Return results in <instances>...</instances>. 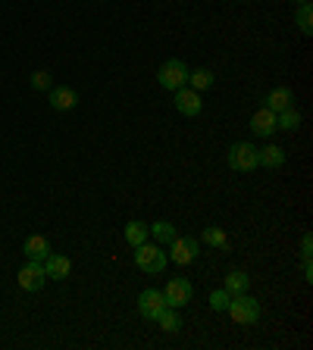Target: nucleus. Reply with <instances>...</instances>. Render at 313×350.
Wrapping results in <instances>:
<instances>
[{"label": "nucleus", "mask_w": 313, "mask_h": 350, "mask_svg": "<svg viewBox=\"0 0 313 350\" xmlns=\"http://www.w3.org/2000/svg\"><path fill=\"white\" fill-rule=\"evenodd\" d=\"M295 25H298L304 35H313V7L310 3H298V10H295Z\"/></svg>", "instance_id": "20"}, {"label": "nucleus", "mask_w": 313, "mask_h": 350, "mask_svg": "<svg viewBox=\"0 0 313 350\" xmlns=\"http://www.w3.org/2000/svg\"><path fill=\"white\" fill-rule=\"evenodd\" d=\"M175 94V109H179V113H182V116H191L195 119L197 113H201V109H204V100H201V91H195V88H179V91H173Z\"/></svg>", "instance_id": "7"}, {"label": "nucleus", "mask_w": 313, "mask_h": 350, "mask_svg": "<svg viewBox=\"0 0 313 350\" xmlns=\"http://www.w3.org/2000/svg\"><path fill=\"white\" fill-rule=\"evenodd\" d=\"M304 278H307V282L313 278V262H310V256H304Z\"/></svg>", "instance_id": "27"}, {"label": "nucleus", "mask_w": 313, "mask_h": 350, "mask_svg": "<svg viewBox=\"0 0 313 350\" xmlns=\"http://www.w3.org/2000/svg\"><path fill=\"white\" fill-rule=\"evenodd\" d=\"M310 250H313V238L304 234V238H301V256H310Z\"/></svg>", "instance_id": "26"}, {"label": "nucleus", "mask_w": 313, "mask_h": 350, "mask_svg": "<svg viewBox=\"0 0 313 350\" xmlns=\"http://www.w3.org/2000/svg\"><path fill=\"white\" fill-rule=\"evenodd\" d=\"M257 166H263V169H282L285 166V150L279 144L257 147Z\"/></svg>", "instance_id": "13"}, {"label": "nucleus", "mask_w": 313, "mask_h": 350, "mask_svg": "<svg viewBox=\"0 0 313 350\" xmlns=\"http://www.w3.org/2000/svg\"><path fill=\"white\" fill-rule=\"evenodd\" d=\"M188 66L182 63V59H166V63L157 69V81H160V88H166V91H179V88L188 85Z\"/></svg>", "instance_id": "4"}, {"label": "nucleus", "mask_w": 313, "mask_h": 350, "mask_svg": "<svg viewBox=\"0 0 313 350\" xmlns=\"http://www.w3.org/2000/svg\"><path fill=\"white\" fill-rule=\"evenodd\" d=\"M47 100H51L53 109H73L75 103H79V94H75L73 88L60 85V88H51V91H47Z\"/></svg>", "instance_id": "15"}, {"label": "nucleus", "mask_w": 313, "mask_h": 350, "mask_svg": "<svg viewBox=\"0 0 313 350\" xmlns=\"http://www.w3.org/2000/svg\"><path fill=\"white\" fill-rule=\"evenodd\" d=\"M226 313L232 316L235 325H254V322L260 319V304H257V300L245 291V294H235V297L229 300Z\"/></svg>", "instance_id": "2"}, {"label": "nucleus", "mask_w": 313, "mask_h": 350, "mask_svg": "<svg viewBox=\"0 0 313 350\" xmlns=\"http://www.w3.org/2000/svg\"><path fill=\"white\" fill-rule=\"evenodd\" d=\"M226 163L232 172H254V169H260L257 166V147L248 144V141H238V144L229 147Z\"/></svg>", "instance_id": "3"}, {"label": "nucleus", "mask_w": 313, "mask_h": 350, "mask_svg": "<svg viewBox=\"0 0 313 350\" xmlns=\"http://www.w3.org/2000/svg\"><path fill=\"white\" fill-rule=\"evenodd\" d=\"M263 107H266V109H273V113H282V109L295 107V94H292V88H285V85L273 88L270 94L263 97Z\"/></svg>", "instance_id": "12"}, {"label": "nucleus", "mask_w": 313, "mask_h": 350, "mask_svg": "<svg viewBox=\"0 0 313 350\" xmlns=\"http://www.w3.org/2000/svg\"><path fill=\"white\" fill-rule=\"evenodd\" d=\"M44 282H47V272H44V262L29 260L19 269V288L22 291H41Z\"/></svg>", "instance_id": "8"}, {"label": "nucleus", "mask_w": 313, "mask_h": 350, "mask_svg": "<svg viewBox=\"0 0 313 350\" xmlns=\"http://www.w3.org/2000/svg\"><path fill=\"white\" fill-rule=\"evenodd\" d=\"M276 129H285V131H295L301 129V113L295 107L282 109V113H276Z\"/></svg>", "instance_id": "21"}, {"label": "nucleus", "mask_w": 313, "mask_h": 350, "mask_svg": "<svg viewBox=\"0 0 313 350\" xmlns=\"http://www.w3.org/2000/svg\"><path fill=\"white\" fill-rule=\"evenodd\" d=\"M147 238H151V226H145L141 219H132L129 226H125V241H129L132 247H138V244H145Z\"/></svg>", "instance_id": "16"}, {"label": "nucleus", "mask_w": 313, "mask_h": 350, "mask_svg": "<svg viewBox=\"0 0 313 350\" xmlns=\"http://www.w3.org/2000/svg\"><path fill=\"white\" fill-rule=\"evenodd\" d=\"M32 88H35V91H51V88H53L51 72H44V69H38V72L32 75Z\"/></svg>", "instance_id": "25"}, {"label": "nucleus", "mask_w": 313, "mask_h": 350, "mask_svg": "<svg viewBox=\"0 0 313 350\" xmlns=\"http://www.w3.org/2000/svg\"><path fill=\"white\" fill-rule=\"evenodd\" d=\"M292 3H295V7H298V3H310V0H292Z\"/></svg>", "instance_id": "28"}, {"label": "nucleus", "mask_w": 313, "mask_h": 350, "mask_svg": "<svg viewBox=\"0 0 313 350\" xmlns=\"http://www.w3.org/2000/svg\"><path fill=\"white\" fill-rule=\"evenodd\" d=\"M251 131H254V135H260V138H273V135H276V113H273V109H266V107H260L254 113V116H251Z\"/></svg>", "instance_id": "10"}, {"label": "nucleus", "mask_w": 313, "mask_h": 350, "mask_svg": "<svg viewBox=\"0 0 313 350\" xmlns=\"http://www.w3.org/2000/svg\"><path fill=\"white\" fill-rule=\"evenodd\" d=\"M188 88H195V91L213 88V72L210 69H195V72H188Z\"/></svg>", "instance_id": "23"}, {"label": "nucleus", "mask_w": 313, "mask_h": 350, "mask_svg": "<svg viewBox=\"0 0 313 350\" xmlns=\"http://www.w3.org/2000/svg\"><path fill=\"white\" fill-rule=\"evenodd\" d=\"M135 266L145 269L147 275H160V272L169 266V256H166V250H160V244L145 241V244L135 247Z\"/></svg>", "instance_id": "1"}, {"label": "nucleus", "mask_w": 313, "mask_h": 350, "mask_svg": "<svg viewBox=\"0 0 313 350\" xmlns=\"http://www.w3.org/2000/svg\"><path fill=\"white\" fill-rule=\"evenodd\" d=\"M223 288H226V291L232 294V297H235V294H245V291H248V288H251V278H248V272L232 269V272H229V275H226V284H223Z\"/></svg>", "instance_id": "17"}, {"label": "nucleus", "mask_w": 313, "mask_h": 350, "mask_svg": "<svg viewBox=\"0 0 313 350\" xmlns=\"http://www.w3.org/2000/svg\"><path fill=\"white\" fill-rule=\"evenodd\" d=\"M157 322H160V328L163 332H169V335H175V332L182 328V319H179V313H175L173 306H166V310L157 316Z\"/></svg>", "instance_id": "22"}, {"label": "nucleus", "mask_w": 313, "mask_h": 350, "mask_svg": "<svg viewBox=\"0 0 313 350\" xmlns=\"http://www.w3.org/2000/svg\"><path fill=\"white\" fill-rule=\"evenodd\" d=\"M44 272H47V278L63 282V278H69V272H73V262H69V256H63V254H47L44 256Z\"/></svg>", "instance_id": "11"}, {"label": "nucleus", "mask_w": 313, "mask_h": 350, "mask_svg": "<svg viewBox=\"0 0 313 350\" xmlns=\"http://www.w3.org/2000/svg\"><path fill=\"white\" fill-rule=\"evenodd\" d=\"M22 254L35 262H44V256L51 254V241L44 238V234H32V238H25V244H22Z\"/></svg>", "instance_id": "14"}, {"label": "nucleus", "mask_w": 313, "mask_h": 350, "mask_svg": "<svg viewBox=\"0 0 313 350\" xmlns=\"http://www.w3.org/2000/svg\"><path fill=\"white\" fill-rule=\"evenodd\" d=\"M201 244H197V238L195 234H175L173 241H169V260L175 262V266H188V262H195L197 260V254H201Z\"/></svg>", "instance_id": "5"}, {"label": "nucleus", "mask_w": 313, "mask_h": 350, "mask_svg": "<svg viewBox=\"0 0 313 350\" xmlns=\"http://www.w3.org/2000/svg\"><path fill=\"white\" fill-rule=\"evenodd\" d=\"M138 310H141V316H145V319L157 322V316H160L163 310H166V300H163V291H153V288L141 291V297H138Z\"/></svg>", "instance_id": "9"}, {"label": "nucleus", "mask_w": 313, "mask_h": 350, "mask_svg": "<svg viewBox=\"0 0 313 350\" xmlns=\"http://www.w3.org/2000/svg\"><path fill=\"white\" fill-rule=\"evenodd\" d=\"M229 300H232V294H229L226 288H219V291L210 294V306L216 310V313H226V310H229Z\"/></svg>", "instance_id": "24"}, {"label": "nucleus", "mask_w": 313, "mask_h": 350, "mask_svg": "<svg viewBox=\"0 0 313 350\" xmlns=\"http://www.w3.org/2000/svg\"><path fill=\"white\" fill-rule=\"evenodd\" d=\"M191 297H195V288H191L188 278H173V282L163 288V300H166V306H173V310L188 306Z\"/></svg>", "instance_id": "6"}, {"label": "nucleus", "mask_w": 313, "mask_h": 350, "mask_svg": "<svg viewBox=\"0 0 313 350\" xmlns=\"http://www.w3.org/2000/svg\"><path fill=\"white\" fill-rule=\"evenodd\" d=\"M175 234H179V232H175V226H173V222H166V219H160V222H153V226H151V238L157 241V244H169Z\"/></svg>", "instance_id": "18"}, {"label": "nucleus", "mask_w": 313, "mask_h": 350, "mask_svg": "<svg viewBox=\"0 0 313 350\" xmlns=\"http://www.w3.org/2000/svg\"><path fill=\"white\" fill-rule=\"evenodd\" d=\"M201 241H204V244H210V247H216V250H229V234L223 232V228H216V226L204 228Z\"/></svg>", "instance_id": "19"}]
</instances>
